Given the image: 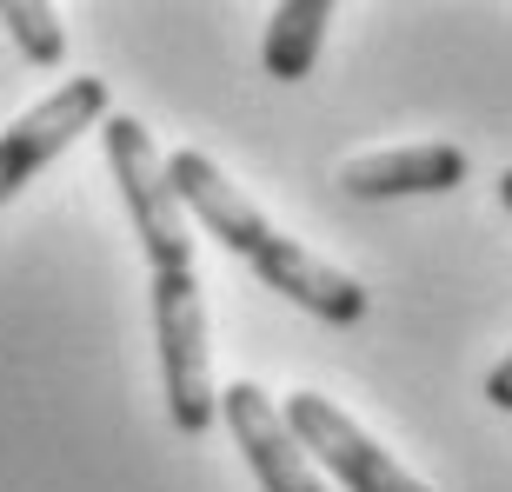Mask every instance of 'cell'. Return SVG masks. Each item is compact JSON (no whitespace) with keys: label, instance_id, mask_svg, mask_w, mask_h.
Listing matches in <instances>:
<instances>
[{"label":"cell","instance_id":"1","mask_svg":"<svg viewBox=\"0 0 512 492\" xmlns=\"http://www.w3.org/2000/svg\"><path fill=\"white\" fill-rule=\"evenodd\" d=\"M167 187H173V200L187 207V220H200L233 260H247L273 293L306 306L313 320H326V326H360L366 320V286L353 280V273H340V266H326L320 253H306L300 240H286L247 193L213 167L207 153H193V147L167 153Z\"/></svg>","mask_w":512,"mask_h":492},{"label":"cell","instance_id":"2","mask_svg":"<svg viewBox=\"0 0 512 492\" xmlns=\"http://www.w3.org/2000/svg\"><path fill=\"white\" fill-rule=\"evenodd\" d=\"M153 340H160L167 419L187 439H200L213 419H220V393H213L207 300H200V273H193V266H167V273H153Z\"/></svg>","mask_w":512,"mask_h":492},{"label":"cell","instance_id":"3","mask_svg":"<svg viewBox=\"0 0 512 492\" xmlns=\"http://www.w3.org/2000/svg\"><path fill=\"white\" fill-rule=\"evenodd\" d=\"M280 419H286V433L300 439V453H313L346 492H426L393 453H380V446H373V439H366L360 426H353V419L333 406V399L293 393V399L280 406Z\"/></svg>","mask_w":512,"mask_h":492},{"label":"cell","instance_id":"4","mask_svg":"<svg viewBox=\"0 0 512 492\" xmlns=\"http://www.w3.org/2000/svg\"><path fill=\"white\" fill-rule=\"evenodd\" d=\"M94 120H107V80H94V74L60 80L40 107H27L14 127L0 133V207H7V200L47 167V160H60L80 133L94 127Z\"/></svg>","mask_w":512,"mask_h":492},{"label":"cell","instance_id":"5","mask_svg":"<svg viewBox=\"0 0 512 492\" xmlns=\"http://www.w3.org/2000/svg\"><path fill=\"white\" fill-rule=\"evenodd\" d=\"M220 419H227L233 446L247 453L260 492H326L320 473H313V459L300 453V439L286 433L280 406H273L253 379H233L227 393H220Z\"/></svg>","mask_w":512,"mask_h":492},{"label":"cell","instance_id":"6","mask_svg":"<svg viewBox=\"0 0 512 492\" xmlns=\"http://www.w3.org/2000/svg\"><path fill=\"white\" fill-rule=\"evenodd\" d=\"M466 180V153L446 140L426 147H386V153H360L340 167V187L353 200H399V193H453Z\"/></svg>","mask_w":512,"mask_h":492},{"label":"cell","instance_id":"7","mask_svg":"<svg viewBox=\"0 0 512 492\" xmlns=\"http://www.w3.org/2000/svg\"><path fill=\"white\" fill-rule=\"evenodd\" d=\"M333 27V0H280L273 20H266V74L273 80H306L313 60H320V40Z\"/></svg>","mask_w":512,"mask_h":492},{"label":"cell","instance_id":"8","mask_svg":"<svg viewBox=\"0 0 512 492\" xmlns=\"http://www.w3.org/2000/svg\"><path fill=\"white\" fill-rule=\"evenodd\" d=\"M0 27L14 34V47L34 67H60V54H67V27H60L54 7H40V0H0Z\"/></svg>","mask_w":512,"mask_h":492},{"label":"cell","instance_id":"9","mask_svg":"<svg viewBox=\"0 0 512 492\" xmlns=\"http://www.w3.org/2000/svg\"><path fill=\"white\" fill-rule=\"evenodd\" d=\"M486 399H493L499 413H512V353L493 366V373H486Z\"/></svg>","mask_w":512,"mask_h":492},{"label":"cell","instance_id":"10","mask_svg":"<svg viewBox=\"0 0 512 492\" xmlns=\"http://www.w3.org/2000/svg\"><path fill=\"white\" fill-rule=\"evenodd\" d=\"M499 200H506V213H512V167L499 173Z\"/></svg>","mask_w":512,"mask_h":492}]
</instances>
